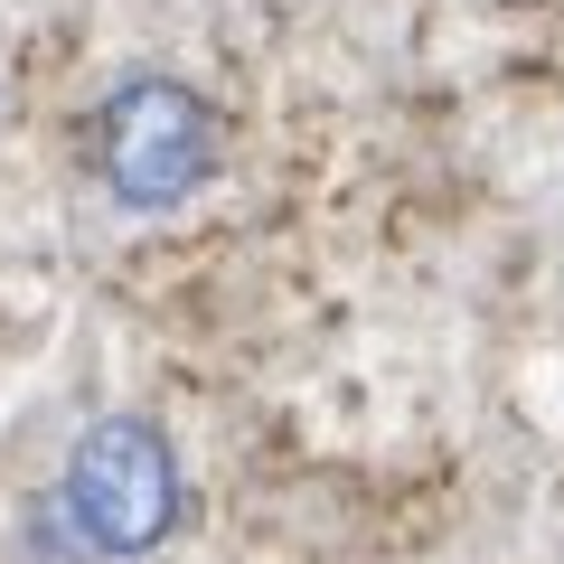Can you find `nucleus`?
I'll list each match as a JSON object with an SVG mask.
<instances>
[{"label":"nucleus","instance_id":"obj_2","mask_svg":"<svg viewBox=\"0 0 564 564\" xmlns=\"http://www.w3.org/2000/svg\"><path fill=\"white\" fill-rule=\"evenodd\" d=\"M95 170H104V188H113V207L161 217V207H180V198L207 188V170H217V113H207L180 76H132V85L104 95Z\"/></svg>","mask_w":564,"mask_h":564},{"label":"nucleus","instance_id":"obj_1","mask_svg":"<svg viewBox=\"0 0 564 564\" xmlns=\"http://www.w3.org/2000/svg\"><path fill=\"white\" fill-rule=\"evenodd\" d=\"M57 518L85 555L104 564H141L161 555L170 527H180V452L151 414H104L76 433L57 480Z\"/></svg>","mask_w":564,"mask_h":564}]
</instances>
